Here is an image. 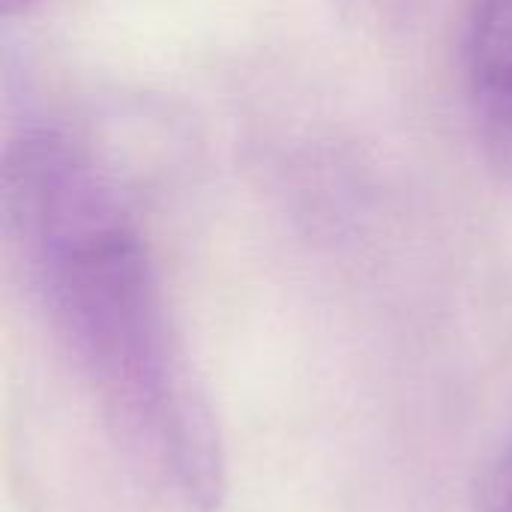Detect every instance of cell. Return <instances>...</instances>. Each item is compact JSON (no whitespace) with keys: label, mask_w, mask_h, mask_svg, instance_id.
I'll list each match as a JSON object with an SVG mask.
<instances>
[{"label":"cell","mask_w":512,"mask_h":512,"mask_svg":"<svg viewBox=\"0 0 512 512\" xmlns=\"http://www.w3.org/2000/svg\"><path fill=\"white\" fill-rule=\"evenodd\" d=\"M3 210L48 321L138 465L189 510L225 495L213 411L177 342L141 225L66 132H21Z\"/></svg>","instance_id":"obj_1"},{"label":"cell","mask_w":512,"mask_h":512,"mask_svg":"<svg viewBox=\"0 0 512 512\" xmlns=\"http://www.w3.org/2000/svg\"><path fill=\"white\" fill-rule=\"evenodd\" d=\"M36 0H0V9H3V18H12L18 12H27Z\"/></svg>","instance_id":"obj_4"},{"label":"cell","mask_w":512,"mask_h":512,"mask_svg":"<svg viewBox=\"0 0 512 512\" xmlns=\"http://www.w3.org/2000/svg\"><path fill=\"white\" fill-rule=\"evenodd\" d=\"M471 81L483 108L512 132V0H480L471 24Z\"/></svg>","instance_id":"obj_2"},{"label":"cell","mask_w":512,"mask_h":512,"mask_svg":"<svg viewBox=\"0 0 512 512\" xmlns=\"http://www.w3.org/2000/svg\"><path fill=\"white\" fill-rule=\"evenodd\" d=\"M477 512H512V438L483 483Z\"/></svg>","instance_id":"obj_3"}]
</instances>
